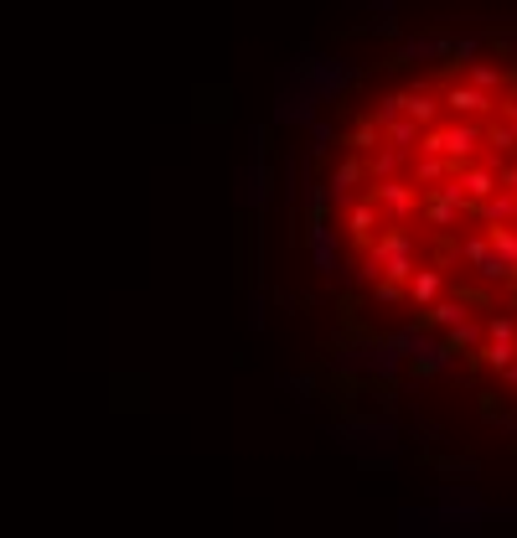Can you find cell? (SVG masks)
Segmentation results:
<instances>
[{
	"label": "cell",
	"mask_w": 517,
	"mask_h": 538,
	"mask_svg": "<svg viewBox=\"0 0 517 538\" xmlns=\"http://www.w3.org/2000/svg\"><path fill=\"white\" fill-rule=\"evenodd\" d=\"M466 83H471V88H481V94H497V99H502L507 73H502V68H492V63H471V68H466Z\"/></svg>",
	"instance_id": "6da1fadb"
}]
</instances>
